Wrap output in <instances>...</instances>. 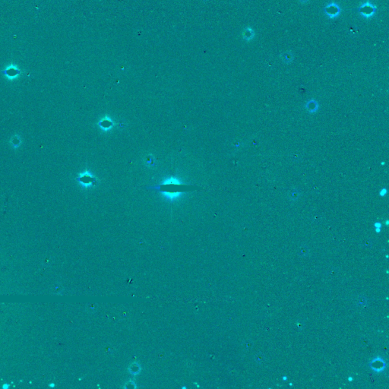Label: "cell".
Returning a JSON list of instances; mask_svg holds the SVG:
<instances>
[{
  "instance_id": "obj_1",
  "label": "cell",
  "mask_w": 389,
  "mask_h": 389,
  "mask_svg": "<svg viewBox=\"0 0 389 389\" xmlns=\"http://www.w3.org/2000/svg\"><path fill=\"white\" fill-rule=\"evenodd\" d=\"M185 186L181 180L176 177L166 178L163 180L161 184L155 188L156 190L161 192L162 195L169 201H175L181 197L183 192H185Z\"/></svg>"
},
{
  "instance_id": "obj_2",
  "label": "cell",
  "mask_w": 389,
  "mask_h": 389,
  "mask_svg": "<svg viewBox=\"0 0 389 389\" xmlns=\"http://www.w3.org/2000/svg\"><path fill=\"white\" fill-rule=\"evenodd\" d=\"M76 181L79 183L80 186L88 189V188L93 187L96 185L97 178L90 171L85 170L83 173L78 174V176L76 177Z\"/></svg>"
},
{
  "instance_id": "obj_3",
  "label": "cell",
  "mask_w": 389,
  "mask_h": 389,
  "mask_svg": "<svg viewBox=\"0 0 389 389\" xmlns=\"http://www.w3.org/2000/svg\"><path fill=\"white\" fill-rule=\"evenodd\" d=\"M376 10H377V7L376 5H373L370 1H367L366 2L360 5L359 7L354 8L353 11H355L356 12H358L363 18H370L376 14Z\"/></svg>"
},
{
  "instance_id": "obj_4",
  "label": "cell",
  "mask_w": 389,
  "mask_h": 389,
  "mask_svg": "<svg viewBox=\"0 0 389 389\" xmlns=\"http://www.w3.org/2000/svg\"><path fill=\"white\" fill-rule=\"evenodd\" d=\"M1 72L8 80H15L21 75V70L15 64H10Z\"/></svg>"
},
{
  "instance_id": "obj_5",
  "label": "cell",
  "mask_w": 389,
  "mask_h": 389,
  "mask_svg": "<svg viewBox=\"0 0 389 389\" xmlns=\"http://www.w3.org/2000/svg\"><path fill=\"white\" fill-rule=\"evenodd\" d=\"M323 11L328 18H329L330 19H333V18H337L340 15V12H341V8L337 2H331L325 7H324Z\"/></svg>"
},
{
  "instance_id": "obj_6",
  "label": "cell",
  "mask_w": 389,
  "mask_h": 389,
  "mask_svg": "<svg viewBox=\"0 0 389 389\" xmlns=\"http://www.w3.org/2000/svg\"><path fill=\"white\" fill-rule=\"evenodd\" d=\"M371 368L376 373H380L385 370L386 367V363L384 361L382 358L381 357H376V359L373 360L371 361Z\"/></svg>"
},
{
  "instance_id": "obj_7",
  "label": "cell",
  "mask_w": 389,
  "mask_h": 389,
  "mask_svg": "<svg viewBox=\"0 0 389 389\" xmlns=\"http://www.w3.org/2000/svg\"><path fill=\"white\" fill-rule=\"evenodd\" d=\"M114 122L113 120L111 119L110 117L107 116H105L104 117H103L98 122V126L103 131H108L110 130L112 127H113L114 125Z\"/></svg>"
},
{
  "instance_id": "obj_8",
  "label": "cell",
  "mask_w": 389,
  "mask_h": 389,
  "mask_svg": "<svg viewBox=\"0 0 389 389\" xmlns=\"http://www.w3.org/2000/svg\"><path fill=\"white\" fill-rule=\"evenodd\" d=\"M255 37V32L253 30V28L250 27H247L246 29H244L243 32V38L246 41H250L253 40Z\"/></svg>"
},
{
  "instance_id": "obj_9",
  "label": "cell",
  "mask_w": 389,
  "mask_h": 389,
  "mask_svg": "<svg viewBox=\"0 0 389 389\" xmlns=\"http://www.w3.org/2000/svg\"><path fill=\"white\" fill-rule=\"evenodd\" d=\"M280 59L286 63H290L293 60V54L290 51H286L280 54Z\"/></svg>"
},
{
  "instance_id": "obj_10",
  "label": "cell",
  "mask_w": 389,
  "mask_h": 389,
  "mask_svg": "<svg viewBox=\"0 0 389 389\" xmlns=\"http://www.w3.org/2000/svg\"><path fill=\"white\" fill-rule=\"evenodd\" d=\"M21 138H20L19 136H18V135H16V136H13L12 138H11V144L12 148H18V147L20 146V145H21Z\"/></svg>"
},
{
  "instance_id": "obj_11",
  "label": "cell",
  "mask_w": 389,
  "mask_h": 389,
  "mask_svg": "<svg viewBox=\"0 0 389 389\" xmlns=\"http://www.w3.org/2000/svg\"><path fill=\"white\" fill-rule=\"evenodd\" d=\"M9 387H10V385H8V384H4L3 385H2V388H3V389H8Z\"/></svg>"
},
{
  "instance_id": "obj_12",
  "label": "cell",
  "mask_w": 389,
  "mask_h": 389,
  "mask_svg": "<svg viewBox=\"0 0 389 389\" xmlns=\"http://www.w3.org/2000/svg\"><path fill=\"white\" fill-rule=\"evenodd\" d=\"M299 1H300V2H301V3L304 4V3H306L307 2H309L310 0H299Z\"/></svg>"
},
{
  "instance_id": "obj_13",
  "label": "cell",
  "mask_w": 389,
  "mask_h": 389,
  "mask_svg": "<svg viewBox=\"0 0 389 389\" xmlns=\"http://www.w3.org/2000/svg\"><path fill=\"white\" fill-rule=\"evenodd\" d=\"M348 380H349V382H352L353 380V379L352 378V377H350V378L348 379Z\"/></svg>"
},
{
  "instance_id": "obj_14",
  "label": "cell",
  "mask_w": 389,
  "mask_h": 389,
  "mask_svg": "<svg viewBox=\"0 0 389 389\" xmlns=\"http://www.w3.org/2000/svg\"><path fill=\"white\" fill-rule=\"evenodd\" d=\"M49 387H55V385H54V384H49Z\"/></svg>"
},
{
  "instance_id": "obj_15",
  "label": "cell",
  "mask_w": 389,
  "mask_h": 389,
  "mask_svg": "<svg viewBox=\"0 0 389 389\" xmlns=\"http://www.w3.org/2000/svg\"><path fill=\"white\" fill-rule=\"evenodd\" d=\"M283 380H284V381H285V380H287V377H286V376H283Z\"/></svg>"
}]
</instances>
